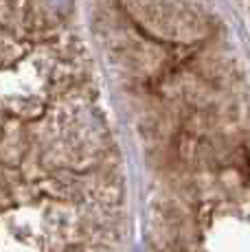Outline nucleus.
<instances>
[{"mask_svg": "<svg viewBox=\"0 0 250 252\" xmlns=\"http://www.w3.org/2000/svg\"><path fill=\"white\" fill-rule=\"evenodd\" d=\"M70 2H73V0H51V4H53V7H57V9H64V7H68Z\"/></svg>", "mask_w": 250, "mask_h": 252, "instance_id": "1", "label": "nucleus"}]
</instances>
